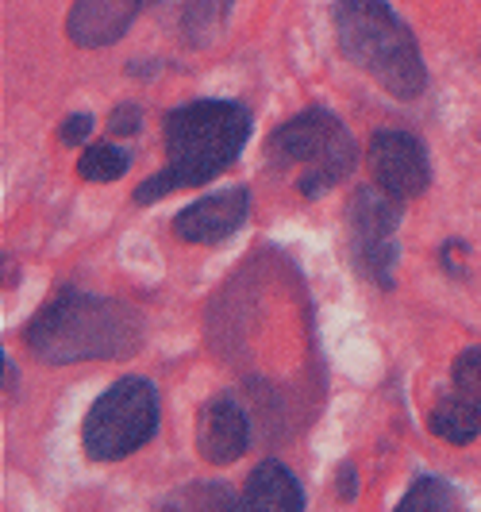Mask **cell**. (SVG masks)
Here are the masks:
<instances>
[{"mask_svg":"<svg viewBox=\"0 0 481 512\" xmlns=\"http://www.w3.org/2000/svg\"><path fill=\"white\" fill-rule=\"evenodd\" d=\"M247 443H251V420L239 409V401L235 397H212L201 409V420H197L201 459L212 462V466H228L247 451Z\"/></svg>","mask_w":481,"mask_h":512,"instance_id":"cell-9","label":"cell"},{"mask_svg":"<svg viewBox=\"0 0 481 512\" xmlns=\"http://www.w3.org/2000/svg\"><path fill=\"white\" fill-rule=\"evenodd\" d=\"M335 39L343 58L374 77L397 101H412L424 93L428 70H424L420 47L385 0H339Z\"/></svg>","mask_w":481,"mask_h":512,"instance_id":"cell-2","label":"cell"},{"mask_svg":"<svg viewBox=\"0 0 481 512\" xmlns=\"http://www.w3.org/2000/svg\"><path fill=\"white\" fill-rule=\"evenodd\" d=\"M428 428L431 436L447 439L455 447H466L481 436V401L474 397H462V393H451L443 397L428 416Z\"/></svg>","mask_w":481,"mask_h":512,"instance_id":"cell-12","label":"cell"},{"mask_svg":"<svg viewBox=\"0 0 481 512\" xmlns=\"http://www.w3.org/2000/svg\"><path fill=\"white\" fill-rule=\"evenodd\" d=\"M135 316L127 308L112 305L93 293H62L58 301L43 308L31 328L27 347L43 362H89V359H116L127 347H135L131 328Z\"/></svg>","mask_w":481,"mask_h":512,"instance_id":"cell-3","label":"cell"},{"mask_svg":"<svg viewBox=\"0 0 481 512\" xmlns=\"http://www.w3.org/2000/svg\"><path fill=\"white\" fill-rule=\"evenodd\" d=\"M455 505H458V493L447 486V482H439V478H420V482L401 497L397 509L416 512V509H455Z\"/></svg>","mask_w":481,"mask_h":512,"instance_id":"cell-15","label":"cell"},{"mask_svg":"<svg viewBox=\"0 0 481 512\" xmlns=\"http://www.w3.org/2000/svg\"><path fill=\"white\" fill-rule=\"evenodd\" d=\"M158 428V393L147 378H120L85 416L81 443L89 459L116 462L139 451Z\"/></svg>","mask_w":481,"mask_h":512,"instance_id":"cell-5","label":"cell"},{"mask_svg":"<svg viewBox=\"0 0 481 512\" xmlns=\"http://www.w3.org/2000/svg\"><path fill=\"white\" fill-rule=\"evenodd\" d=\"M247 208H251V193L243 185L212 193L197 205L181 208L174 216V235L185 243H224L247 220Z\"/></svg>","mask_w":481,"mask_h":512,"instance_id":"cell-8","label":"cell"},{"mask_svg":"<svg viewBox=\"0 0 481 512\" xmlns=\"http://www.w3.org/2000/svg\"><path fill=\"white\" fill-rule=\"evenodd\" d=\"M89 131H93V116H89V112H74V116L62 124L58 139L74 147V143H85V139H89Z\"/></svg>","mask_w":481,"mask_h":512,"instance_id":"cell-18","label":"cell"},{"mask_svg":"<svg viewBox=\"0 0 481 512\" xmlns=\"http://www.w3.org/2000/svg\"><path fill=\"white\" fill-rule=\"evenodd\" d=\"M139 8H143V0H77L70 8L66 31L77 47H108V43L124 39Z\"/></svg>","mask_w":481,"mask_h":512,"instance_id":"cell-10","label":"cell"},{"mask_svg":"<svg viewBox=\"0 0 481 512\" xmlns=\"http://www.w3.org/2000/svg\"><path fill=\"white\" fill-rule=\"evenodd\" d=\"M401 224V201L389 197L385 189H358L351 205V228H355V258L366 278H374L381 289L393 285V262H397V243L393 231Z\"/></svg>","mask_w":481,"mask_h":512,"instance_id":"cell-6","label":"cell"},{"mask_svg":"<svg viewBox=\"0 0 481 512\" xmlns=\"http://www.w3.org/2000/svg\"><path fill=\"white\" fill-rule=\"evenodd\" d=\"M243 505H251V509H270V512H301L304 493H301V486H297V478H293L281 462H262V466H254L251 478H247Z\"/></svg>","mask_w":481,"mask_h":512,"instance_id":"cell-11","label":"cell"},{"mask_svg":"<svg viewBox=\"0 0 481 512\" xmlns=\"http://www.w3.org/2000/svg\"><path fill=\"white\" fill-rule=\"evenodd\" d=\"M455 393L481 401V347H470L455 359Z\"/></svg>","mask_w":481,"mask_h":512,"instance_id":"cell-16","label":"cell"},{"mask_svg":"<svg viewBox=\"0 0 481 512\" xmlns=\"http://www.w3.org/2000/svg\"><path fill=\"white\" fill-rule=\"evenodd\" d=\"M143 4H158V0H143Z\"/></svg>","mask_w":481,"mask_h":512,"instance_id":"cell-19","label":"cell"},{"mask_svg":"<svg viewBox=\"0 0 481 512\" xmlns=\"http://www.w3.org/2000/svg\"><path fill=\"white\" fill-rule=\"evenodd\" d=\"M127 166H131V158L116 143H93L89 151H81V158H77V174L85 181H116L127 174Z\"/></svg>","mask_w":481,"mask_h":512,"instance_id":"cell-14","label":"cell"},{"mask_svg":"<svg viewBox=\"0 0 481 512\" xmlns=\"http://www.w3.org/2000/svg\"><path fill=\"white\" fill-rule=\"evenodd\" d=\"M370 170L374 181L397 201L420 197L431 181L428 151L408 131H378L370 139Z\"/></svg>","mask_w":481,"mask_h":512,"instance_id":"cell-7","label":"cell"},{"mask_svg":"<svg viewBox=\"0 0 481 512\" xmlns=\"http://www.w3.org/2000/svg\"><path fill=\"white\" fill-rule=\"evenodd\" d=\"M139 124H143V112L135 104H120L112 112V120H108V131L112 135H131V131H139Z\"/></svg>","mask_w":481,"mask_h":512,"instance_id":"cell-17","label":"cell"},{"mask_svg":"<svg viewBox=\"0 0 481 512\" xmlns=\"http://www.w3.org/2000/svg\"><path fill=\"white\" fill-rule=\"evenodd\" d=\"M251 139V112L235 101H193L166 116V166L135 189L139 205L224 174Z\"/></svg>","mask_w":481,"mask_h":512,"instance_id":"cell-1","label":"cell"},{"mask_svg":"<svg viewBox=\"0 0 481 512\" xmlns=\"http://www.w3.org/2000/svg\"><path fill=\"white\" fill-rule=\"evenodd\" d=\"M266 158L274 170H301L297 189L304 197H324L331 185L355 166V139L328 108H304L266 139Z\"/></svg>","mask_w":481,"mask_h":512,"instance_id":"cell-4","label":"cell"},{"mask_svg":"<svg viewBox=\"0 0 481 512\" xmlns=\"http://www.w3.org/2000/svg\"><path fill=\"white\" fill-rule=\"evenodd\" d=\"M235 0H189L181 12V35L193 47H208L216 43V35L228 24V12Z\"/></svg>","mask_w":481,"mask_h":512,"instance_id":"cell-13","label":"cell"}]
</instances>
